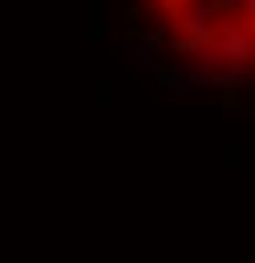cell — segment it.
I'll return each instance as SVG.
<instances>
[{"label":"cell","instance_id":"1","mask_svg":"<svg viewBox=\"0 0 255 263\" xmlns=\"http://www.w3.org/2000/svg\"><path fill=\"white\" fill-rule=\"evenodd\" d=\"M154 81H158L162 93L183 98V93L191 89V69H183V65H154Z\"/></svg>","mask_w":255,"mask_h":263},{"label":"cell","instance_id":"2","mask_svg":"<svg viewBox=\"0 0 255 263\" xmlns=\"http://www.w3.org/2000/svg\"><path fill=\"white\" fill-rule=\"evenodd\" d=\"M251 166H255L251 146H227L223 150V170H251Z\"/></svg>","mask_w":255,"mask_h":263},{"label":"cell","instance_id":"3","mask_svg":"<svg viewBox=\"0 0 255 263\" xmlns=\"http://www.w3.org/2000/svg\"><path fill=\"white\" fill-rule=\"evenodd\" d=\"M191 4L194 0H158L162 16H166V25H183L187 16H191Z\"/></svg>","mask_w":255,"mask_h":263},{"label":"cell","instance_id":"4","mask_svg":"<svg viewBox=\"0 0 255 263\" xmlns=\"http://www.w3.org/2000/svg\"><path fill=\"white\" fill-rule=\"evenodd\" d=\"M94 105H97V109H110V105H118V89H114L110 81H94Z\"/></svg>","mask_w":255,"mask_h":263},{"label":"cell","instance_id":"5","mask_svg":"<svg viewBox=\"0 0 255 263\" xmlns=\"http://www.w3.org/2000/svg\"><path fill=\"white\" fill-rule=\"evenodd\" d=\"M89 41H94V45H101V41H105V12H101V8H94V12H89Z\"/></svg>","mask_w":255,"mask_h":263},{"label":"cell","instance_id":"6","mask_svg":"<svg viewBox=\"0 0 255 263\" xmlns=\"http://www.w3.org/2000/svg\"><path fill=\"white\" fill-rule=\"evenodd\" d=\"M142 21V4H126V25H138Z\"/></svg>","mask_w":255,"mask_h":263}]
</instances>
